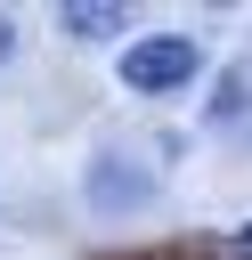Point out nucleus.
I'll return each instance as SVG.
<instances>
[{"mask_svg": "<svg viewBox=\"0 0 252 260\" xmlns=\"http://www.w3.org/2000/svg\"><path fill=\"white\" fill-rule=\"evenodd\" d=\"M195 73H203V41L195 32H146V41L122 49V89H138V98H171Z\"/></svg>", "mask_w": 252, "mask_h": 260, "instance_id": "nucleus-1", "label": "nucleus"}, {"mask_svg": "<svg viewBox=\"0 0 252 260\" xmlns=\"http://www.w3.org/2000/svg\"><path fill=\"white\" fill-rule=\"evenodd\" d=\"M57 32L65 41H122L130 32V8H114V0H65L57 8Z\"/></svg>", "mask_w": 252, "mask_h": 260, "instance_id": "nucleus-2", "label": "nucleus"}, {"mask_svg": "<svg viewBox=\"0 0 252 260\" xmlns=\"http://www.w3.org/2000/svg\"><path fill=\"white\" fill-rule=\"evenodd\" d=\"M244 98H252V73H228V81H219V98H211V122H236V114H244Z\"/></svg>", "mask_w": 252, "mask_h": 260, "instance_id": "nucleus-3", "label": "nucleus"}, {"mask_svg": "<svg viewBox=\"0 0 252 260\" xmlns=\"http://www.w3.org/2000/svg\"><path fill=\"white\" fill-rule=\"evenodd\" d=\"M8 57H16V16L0 8V65H8Z\"/></svg>", "mask_w": 252, "mask_h": 260, "instance_id": "nucleus-4", "label": "nucleus"}, {"mask_svg": "<svg viewBox=\"0 0 252 260\" xmlns=\"http://www.w3.org/2000/svg\"><path fill=\"white\" fill-rule=\"evenodd\" d=\"M236 252H252V219H244V228H236Z\"/></svg>", "mask_w": 252, "mask_h": 260, "instance_id": "nucleus-5", "label": "nucleus"}]
</instances>
